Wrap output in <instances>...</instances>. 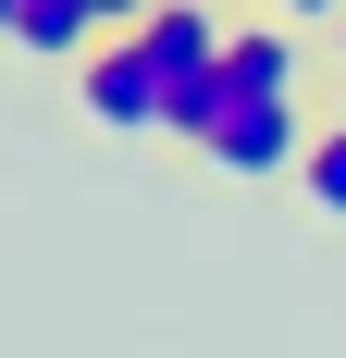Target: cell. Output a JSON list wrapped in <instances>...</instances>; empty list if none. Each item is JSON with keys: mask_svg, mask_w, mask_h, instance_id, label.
<instances>
[{"mask_svg": "<svg viewBox=\"0 0 346 358\" xmlns=\"http://www.w3.org/2000/svg\"><path fill=\"white\" fill-rule=\"evenodd\" d=\"M74 99H87V124H99V136H173L161 62L137 50V25H124V37H99V62L74 74Z\"/></svg>", "mask_w": 346, "mask_h": 358, "instance_id": "obj_2", "label": "cell"}, {"mask_svg": "<svg viewBox=\"0 0 346 358\" xmlns=\"http://www.w3.org/2000/svg\"><path fill=\"white\" fill-rule=\"evenodd\" d=\"M0 37L13 50H37V62H99V25H87V0H0Z\"/></svg>", "mask_w": 346, "mask_h": 358, "instance_id": "obj_4", "label": "cell"}, {"mask_svg": "<svg viewBox=\"0 0 346 358\" xmlns=\"http://www.w3.org/2000/svg\"><path fill=\"white\" fill-rule=\"evenodd\" d=\"M297 74H310V62H297L284 25H235V37H223V99H297Z\"/></svg>", "mask_w": 346, "mask_h": 358, "instance_id": "obj_5", "label": "cell"}, {"mask_svg": "<svg viewBox=\"0 0 346 358\" xmlns=\"http://www.w3.org/2000/svg\"><path fill=\"white\" fill-rule=\"evenodd\" d=\"M297 198H310L321 222H346V111H321V124H310V161H297Z\"/></svg>", "mask_w": 346, "mask_h": 358, "instance_id": "obj_6", "label": "cell"}, {"mask_svg": "<svg viewBox=\"0 0 346 358\" xmlns=\"http://www.w3.org/2000/svg\"><path fill=\"white\" fill-rule=\"evenodd\" d=\"M223 37H235V25H210V13H186V0L137 13V50L161 62V99H173V136H186V148L223 124Z\"/></svg>", "mask_w": 346, "mask_h": 358, "instance_id": "obj_1", "label": "cell"}, {"mask_svg": "<svg viewBox=\"0 0 346 358\" xmlns=\"http://www.w3.org/2000/svg\"><path fill=\"white\" fill-rule=\"evenodd\" d=\"M334 62H346V25H334Z\"/></svg>", "mask_w": 346, "mask_h": 358, "instance_id": "obj_7", "label": "cell"}, {"mask_svg": "<svg viewBox=\"0 0 346 358\" xmlns=\"http://www.w3.org/2000/svg\"><path fill=\"white\" fill-rule=\"evenodd\" d=\"M198 161L210 173H297V161H310V124H297V99H223V124H210L198 136Z\"/></svg>", "mask_w": 346, "mask_h": 358, "instance_id": "obj_3", "label": "cell"}]
</instances>
